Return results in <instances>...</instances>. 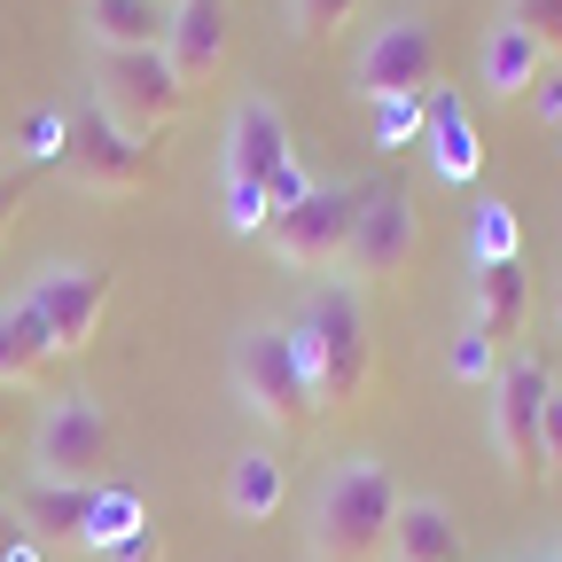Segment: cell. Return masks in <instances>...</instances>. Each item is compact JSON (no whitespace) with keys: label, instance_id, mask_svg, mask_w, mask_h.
Listing matches in <instances>:
<instances>
[{"label":"cell","instance_id":"30bf717a","mask_svg":"<svg viewBox=\"0 0 562 562\" xmlns=\"http://www.w3.org/2000/svg\"><path fill=\"white\" fill-rule=\"evenodd\" d=\"M24 305L47 321L55 360H70V351L94 344V328H102V313H110V266L47 258V266H32V281H24Z\"/></svg>","mask_w":562,"mask_h":562},{"label":"cell","instance_id":"8d00e7d4","mask_svg":"<svg viewBox=\"0 0 562 562\" xmlns=\"http://www.w3.org/2000/svg\"><path fill=\"white\" fill-rule=\"evenodd\" d=\"M539 562H562V547H554V554H539Z\"/></svg>","mask_w":562,"mask_h":562},{"label":"cell","instance_id":"52a82bcc","mask_svg":"<svg viewBox=\"0 0 562 562\" xmlns=\"http://www.w3.org/2000/svg\"><path fill=\"white\" fill-rule=\"evenodd\" d=\"M547 391H554L547 360L539 351H516V360H501L492 398H484L492 406V446H501V469L516 484L547 476Z\"/></svg>","mask_w":562,"mask_h":562},{"label":"cell","instance_id":"277c9868","mask_svg":"<svg viewBox=\"0 0 562 562\" xmlns=\"http://www.w3.org/2000/svg\"><path fill=\"white\" fill-rule=\"evenodd\" d=\"M383 180H321L297 211H273V227H266V250L290 266V273H328L344 266V243L351 227H360V211L375 203Z\"/></svg>","mask_w":562,"mask_h":562},{"label":"cell","instance_id":"ffe728a7","mask_svg":"<svg viewBox=\"0 0 562 562\" xmlns=\"http://www.w3.org/2000/svg\"><path fill=\"white\" fill-rule=\"evenodd\" d=\"M47 360H55V344H47V321L24 305V290H16V297H0V391L40 383Z\"/></svg>","mask_w":562,"mask_h":562},{"label":"cell","instance_id":"44dd1931","mask_svg":"<svg viewBox=\"0 0 562 562\" xmlns=\"http://www.w3.org/2000/svg\"><path fill=\"white\" fill-rule=\"evenodd\" d=\"M469 313L508 344V336L524 328V313H531V273H524V258H516V266H469Z\"/></svg>","mask_w":562,"mask_h":562},{"label":"cell","instance_id":"d4e9b609","mask_svg":"<svg viewBox=\"0 0 562 562\" xmlns=\"http://www.w3.org/2000/svg\"><path fill=\"white\" fill-rule=\"evenodd\" d=\"M211 203H220V227H227V235L266 243L273 203H266V188H258V180H243V172H211Z\"/></svg>","mask_w":562,"mask_h":562},{"label":"cell","instance_id":"603a6c76","mask_svg":"<svg viewBox=\"0 0 562 562\" xmlns=\"http://www.w3.org/2000/svg\"><path fill=\"white\" fill-rule=\"evenodd\" d=\"M524 258V220L508 195H476L469 211V266H516Z\"/></svg>","mask_w":562,"mask_h":562},{"label":"cell","instance_id":"7c38bea8","mask_svg":"<svg viewBox=\"0 0 562 562\" xmlns=\"http://www.w3.org/2000/svg\"><path fill=\"white\" fill-rule=\"evenodd\" d=\"M290 157H297V149H290V125H281V110H273L266 94H235L227 133H220V172H243V180L266 188Z\"/></svg>","mask_w":562,"mask_h":562},{"label":"cell","instance_id":"9a60e30c","mask_svg":"<svg viewBox=\"0 0 562 562\" xmlns=\"http://www.w3.org/2000/svg\"><path fill=\"white\" fill-rule=\"evenodd\" d=\"M87 55H140L172 40V0H79Z\"/></svg>","mask_w":562,"mask_h":562},{"label":"cell","instance_id":"f546056e","mask_svg":"<svg viewBox=\"0 0 562 562\" xmlns=\"http://www.w3.org/2000/svg\"><path fill=\"white\" fill-rule=\"evenodd\" d=\"M313 188H321V180H313V172H305V165L290 157V165H281V172L266 180V203H273V211H297V203H305Z\"/></svg>","mask_w":562,"mask_h":562},{"label":"cell","instance_id":"9c48e42d","mask_svg":"<svg viewBox=\"0 0 562 562\" xmlns=\"http://www.w3.org/2000/svg\"><path fill=\"white\" fill-rule=\"evenodd\" d=\"M438 87V32L422 9H398L383 16L360 55H351V94L360 102H383V94H430Z\"/></svg>","mask_w":562,"mask_h":562},{"label":"cell","instance_id":"5bb4252c","mask_svg":"<svg viewBox=\"0 0 562 562\" xmlns=\"http://www.w3.org/2000/svg\"><path fill=\"white\" fill-rule=\"evenodd\" d=\"M539 79H547V47L501 9V16L484 24V40H476V87H484L492 102H516V94H531Z\"/></svg>","mask_w":562,"mask_h":562},{"label":"cell","instance_id":"e0dca14e","mask_svg":"<svg viewBox=\"0 0 562 562\" xmlns=\"http://www.w3.org/2000/svg\"><path fill=\"white\" fill-rule=\"evenodd\" d=\"M391 562H469V539L453 524L446 501H430V492H398V516H391Z\"/></svg>","mask_w":562,"mask_h":562},{"label":"cell","instance_id":"ac0fdd59","mask_svg":"<svg viewBox=\"0 0 562 562\" xmlns=\"http://www.w3.org/2000/svg\"><path fill=\"white\" fill-rule=\"evenodd\" d=\"M87 508H94V484H47V476H24V492H16V524H24L40 547H79Z\"/></svg>","mask_w":562,"mask_h":562},{"label":"cell","instance_id":"836d02e7","mask_svg":"<svg viewBox=\"0 0 562 562\" xmlns=\"http://www.w3.org/2000/svg\"><path fill=\"white\" fill-rule=\"evenodd\" d=\"M16 203H24V172H0V235H9V220H16Z\"/></svg>","mask_w":562,"mask_h":562},{"label":"cell","instance_id":"7402d4cb","mask_svg":"<svg viewBox=\"0 0 562 562\" xmlns=\"http://www.w3.org/2000/svg\"><path fill=\"white\" fill-rule=\"evenodd\" d=\"M133 531H149V501H140L133 484H94V508H87L79 547H87V554H110V547H125Z\"/></svg>","mask_w":562,"mask_h":562},{"label":"cell","instance_id":"d590c367","mask_svg":"<svg viewBox=\"0 0 562 562\" xmlns=\"http://www.w3.org/2000/svg\"><path fill=\"white\" fill-rule=\"evenodd\" d=\"M0 562H47V547H40V539H32V531H24V539H16V547H9V554H0Z\"/></svg>","mask_w":562,"mask_h":562},{"label":"cell","instance_id":"ba28073f","mask_svg":"<svg viewBox=\"0 0 562 562\" xmlns=\"http://www.w3.org/2000/svg\"><path fill=\"white\" fill-rule=\"evenodd\" d=\"M102 453H110V406L94 391H55L40 406V422H32V476H47V484H102L94 476Z\"/></svg>","mask_w":562,"mask_h":562},{"label":"cell","instance_id":"83f0119b","mask_svg":"<svg viewBox=\"0 0 562 562\" xmlns=\"http://www.w3.org/2000/svg\"><path fill=\"white\" fill-rule=\"evenodd\" d=\"M351 16H360V0H290V32H297V40H328V32H344Z\"/></svg>","mask_w":562,"mask_h":562},{"label":"cell","instance_id":"8fae6325","mask_svg":"<svg viewBox=\"0 0 562 562\" xmlns=\"http://www.w3.org/2000/svg\"><path fill=\"white\" fill-rule=\"evenodd\" d=\"M414 243H422L414 203H406L398 188H375V203L360 211V227H351V243H344V273H336V281H351V290H375V281L406 273Z\"/></svg>","mask_w":562,"mask_h":562},{"label":"cell","instance_id":"e575fe53","mask_svg":"<svg viewBox=\"0 0 562 562\" xmlns=\"http://www.w3.org/2000/svg\"><path fill=\"white\" fill-rule=\"evenodd\" d=\"M16 539H24V524H16V501H0V554H9Z\"/></svg>","mask_w":562,"mask_h":562},{"label":"cell","instance_id":"4dcf8cb0","mask_svg":"<svg viewBox=\"0 0 562 562\" xmlns=\"http://www.w3.org/2000/svg\"><path fill=\"white\" fill-rule=\"evenodd\" d=\"M547 476H562V383L547 391Z\"/></svg>","mask_w":562,"mask_h":562},{"label":"cell","instance_id":"d6a6232c","mask_svg":"<svg viewBox=\"0 0 562 562\" xmlns=\"http://www.w3.org/2000/svg\"><path fill=\"white\" fill-rule=\"evenodd\" d=\"M531 102H539V117H547V125H562V70H547V79L531 87Z\"/></svg>","mask_w":562,"mask_h":562},{"label":"cell","instance_id":"1f68e13d","mask_svg":"<svg viewBox=\"0 0 562 562\" xmlns=\"http://www.w3.org/2000/svg\"><path fill=\"white\" fill-rule=\"evenodd\" d=\"M157 554H165V547H157V524H149V531H133L125 547H110L102 562H157Z\"/></svg>","mask_w":562,"mask_h":562},{"label":"cell","instance_id":"5b68a950","mask_svg":"<svg viewBox=\"0 0 562 562\" xmlns=\"http://www.w3.org/2000/svg\"><path fill=\"white\" fill-rule=\"evenodd\" d=\"M94 102L133 133V140H157L188 117V87L165 47H140V55H94Z\"/></svg>","mask_w":562,"mask_h":562},{"label":"cell","instance_id":"4316f807","mask_svg":"<svg viewBox=\"0 0 562 562\" xmlns=\"http://www.w3.org/2000/svg\"><path fill=\"white\" fill-rule=\"evenodd\" d=\"M63 140H70V110H32L16 125V157L32 172H47V165H63Z\"/></svg>","mask_w":562,"mask_h":562},{"label":"cell","instance_id":"3957f363","mask_svg":"<svg viewBox=\"0 0 562 562\" xmlns=\"http://www.w3.org/2000/svg\"><path fill=\"white\" fill-rule=\"evenodd\" d=\"M227 383H235L243 414L266 422V430H305V422L328 414L313 375L297 368V351H290V321H243L235 344H227Z\"/></svg>","mask_w":562,"mask_h":562},{"label":"cell","instance_id":"4fadbf2b","mask_svg":"<svg viewBox=\"0 0 562 562\" xmlns=\"http://www.w3.org/2000/svg\"><path fill=\"white\" fill-rule=\"evenodd\" d=\"M235 47V0H172V70H180V87L195 94L203 79H220V63Z\"/></svg>","mask_w":562,"mask_h":562},{"label":"cell","instance_id":"484cf974","mask_svg":"<svg viewBox=\"0 0 562 562\" xmlns=\"http://www.w3.org/2000/svg\"><path fill=\"white\" fill-rule=\"evenodd\" d=\"M446 375L453 383H469V391H492V375H501V336H492L476 313L453 328V344H446Z\"/></svg>","mask_w":562,"mask_h":562},{"label":"cell","instance_id":"6da1fadb","mask_svg":"<svg viewBox=\"0 0 562 562\" xmlns=\"http://www.w3.org/2000/svg\"><path fill=\"white\" fill-rule=\"evenodd\" d=\"M398 476L383 453H336L305 501V554L313 562H375L391 547Z\"/></svg>","mask_w":562,"mask_h":562},{"label":"cell","instance_id":"cb8c5ba5","mask_svg":"<svg viewBox=\"0 0 562 562\" xmlns=\"http://www.w3.org/2000/svg\"><path fill=\"white\" fill-rule=\"evenodd\" d=\"M422 125H430V94H383V102H368V140H375V157L422 149Z\"/></svg>","mask_w":562,"mask_h":562},{"label":"cell","instance_id":"8992f818","mask_svg":"<svg viewBox=\"0 0 562 562\" xmlns=\"http://www.w3.org/2000/svg\"><path fill=\"white\" fill-rule=\"evenodd\" d=\"M70 188H87V195H140L157 180V149L149 140H133L102 102L87 110H70V140H63V165H55Z\"/></svg>","mask_w":562,"mask_h":562},{"label":"cell","instance_id":"f1b7e54d","mask_svg":"<svg viewBox=\"0 0 562 562\" xmlns=\"http://www.w3.org/2000/svg\"><path fill=\"white\" fill-rule=\"evenodd\" d=\"M508 16H516L547 55H562V0H508Z\"/></svg>","mask_w":562,"mask_h":562},{"label":"cell","instance_id":"7a4b0ae2","mask_svg":"<svg viewBox=\"0 0 562 562\" xmlns=\"http://www.w3.org/2000/svg\"><path fill=\"white\" fill-rule=\"evenodd\" d=\"M290 351L313 375L321 406H360L368 375H375V336H368V305L351 281H321V290L290 313Z\"/></svg>","mask_w":562,"mask_h":562},{"label":"cell","instance_id":"2e32d148","mask_svg":"<svg viewBox=\"0 0 562 562\" xmlns=\"http://www.w3.org/2000/svg\"><path fill=\"white\" fill-rule=\"evenodd\" d=\"M422 149H430V172L446 188H469L484 172V133L469 117V102L453 87H430V125H422Z\"/></svg>","mask_w":562,"mask_h":562},{"label":"cell","instance_id":"d6986e66","mask_svg":"<svg viewBox=\"0 0 562 562\" xmlns=\"http://www.w3.org/2000/svg\"><path fill=\"white\" fill-rule=\"evenodd\" d=\"M281 501H290V461L273 446H250L227 461V516L235 524H266V516H281Z\"/></svg>","mask_w":562,"mask_h":562}]
</instances>
